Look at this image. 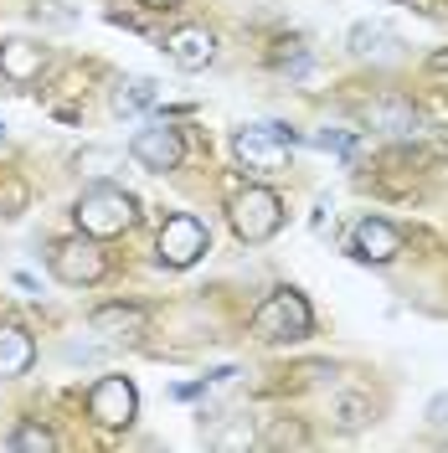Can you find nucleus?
<instances>
[{
    "mask_svg": "<svg viewBox=\"0 0 448 453\" xmlns=\"http://www.w3.org/2000/svg\"><path fill=\"white\" fill-rule=\"evenodd\" d=\"M78 226H83L88 237H119V232H129L135 222V196L129 191H119V186H93L78 196Z\"/></svg>",
    "mask_w": 448,
    "mask_h": 453,
    "instance_id": "f257e3e1",
    "label": "nucleus"
},
{
    "mask_svg": "<svg viewBox=\"0 0 448 453\" xmlns=\"http://www.w3.org/2000/svg\"><path fill=\"white\" fill-rule=\"evenodd\" d=\"M309 330H314V314H309L305 294H294V288L268 294L252 314V335L258 340H305Z\"/></svg>",
    "mask_w": 448,
    "mask_h": 453,
    "instance_id": "f03ea898",
    "label": "nucleus"
},
{
    "mask_svg": "<svg viewBox=\"0 0 448 453\" xmlns=\"http://www.w3.org/2000/svg\"><path fill=\"white\" fill-rule=\"evenodd\" d=\"M227 217H232V232L258 248V242H268V237L283 226V201L274 196V191H263V186H248V191L232 196Z\"/></svg>",
    "mask_w": 448,
    "mask_h": 453,
    "instance_id": "7ed1b4c3",
    "label": "nucleus"
},
{
    "mask_svg": "<svg viewBox=\"0 0 448 453\" xmlns=\"http://www.w3.org/2000/svg\"><path fill=\"white\" fill-rule=\"evenodd\" d=\"M289 144H294V134L283 124H252L232 140V150L248 165V175H279V170H289Z\"/></svg>",
    "mask_w": 448,
    "mask_h": 453,
    "instance_id": "20e7f679",
    "label": "nucleus"
},
{
    "mask_svg": "<svg viewBox=\"0 0 448 453\" xmlns=\"http://www.w3.org/2000/svg\"><path fill=\"white\" fill-rule=\"evenodd\" d=\"M206 226L197 222V217H170L166 226H160V242H155V253H160V263L166 268H191L201 253H206Z\"/></svg>",
    "mask_w": 448,
    "mask_h": 453,
    "instance_id": "39448f33",
    "label": "nucleus"
},
{
    "mask_svg": "<svg viewBox=\"0 0 448 453\" xmlns=\"http://www.w3.org/2000/svg\"><path fill=\"white\" fill-rule=\"evenodd\" d=\"M88 412L98 418L104 427H129L135 423V412H140V396L129 387V376H104L93 396H88Z\"/></svg>",
    "mask_w": 448,
    "mask_h": 453,
    "instance_id": "423d86ee",
    "label": "nucleus"
},
{
    "mask_svg": "<svg viewBox=\"0 0 448 453\" xmlns=\"http://www.w3.org/2000/svg\"><path fill=\"white\" fill-rule=\"evenodd\" d=\"M52 273L62 283H73V288H78V283H98L104 279V253H98V237H73V242H62V248H57L52 253Z\"/></svg>",
    "mask_w": 448,
    "mask_h": 453,
    "instance_id": "0eeeda50",
    "label": "nucleus"
},
{
    "mask_svg": "<svg viewBox=\"0 0 448 453\" xmlns=\"http://www.w3.org/2000/svg\"><path fill=\"white\" fill-rule=\"evenodd\" d=\"M129 155H135L144 170L166 175V170L181 165V155H186V140H181V129H170V124H155V129H140V134H135Z\"/></svg>",
    "mask_w": 448,
    "mask_h": 453,
    "instance_id": "6e6552de",
    "label": "nucleus"
},
{
    "mask_svg": "<svg viewBox=\"0 0 448 453\" xmlns=\"http://www.w3.org/2000/svg\"><path fill=\"white\" fill-rule=\"evenodd\" d=\"M42 67H47V47L42 42H27V36L0 42V78L5 83H31V78H42Z\"/></svg>",
    "mask_w": 448,
    "mask_h": 453,
    "instance_id": "1a4fd4ad",
    "label": "nucleus"
},
{
    "mask_svg": "<svg viewBox=\"0 0 448 453\" xmlns=\"http://www.w3.org/2000/svg\"><path fill=\"white\" fill-rule=\"evenodd\" d=\"M166 52H170V62H175L181 73H201V67L217 57V36H212L206 27H181L166 42Z\"/></svg>",
    "mask_w": 448,
    "mask_h": 453,
    "instance_id": "9d476101",
    "label": "nucleus"
},
{
    "mask_svg": "<svg viewBox=\"0 0 448 453\" xmlns=\"http://www.w3.org/2000/svg\"><path fill=\"white\" fill-rule=\"evenodd\" d=\"M397 253H402V237H397L392 222L366 217V222L356 226V257H366V263H392Z\"/></svg>",
    "mask_w": 448,
    "mask_h": 453,
    "instance_id": "9b49d317",
    "label": "nucleus"
},
{
    "mask_svg": "<svg viewBox=\"0 0 448 453\" xmlns=\"http://www.w3.org/2000/svg\"><path fill=\"white\" fill-rule=\"evenodd\" d=\"M93 335H104V340H140L144 335V310H135V304H104V310L93 314Z\"/></svg>",
    "mask_w": 448,
    "mask_h": 453,
    "instance_id": "f8f14e48",
    "label": "nucleus"
},
{
    "mask_svg": "<svg viewBox=\"0 0 448 453\" xmlns=\"http://www.w3.org/2000/svg\"><path fill=\"white\" fill-rule=\"evenodd\" d=\"M31 361H36V345H31L27 330H16V325H0V376H21Z\"/></svg>",
    "mask_w": 448,
    "mask_h": 453,
    "instance_id": "ddd939ff",
    "label": "nucleus"
},
{
    "mask_svg": "<svg viewBox=\"0 0 448 453\" xmlns=\"http://www.w3.org/2000/svg\"><path fill=\"white\" fill-rule=\"evenodd\" d=\"M155 98H160V88L150 83V78H129V83H119V93H113V113H140Z\"/></svg>",
    "mask_w": 448,
    "mask_h": 453,
    "instance_id": "4468645a",
    "label": "nucleus"
},
{
    "mask_svg": "<svg viewBox=\"0 0 448 453\" xmlns=\"http://www.w3.org/2000/svg\"><path fill=\"white\" fill-rule=\"evenodd\" d=\"M387 47H397V36L387 27H356L351 31V52L371 57V52H387Z\"/></svg>",
    "mask_w": 448,
    "mask_h": 453,
    "instance_id": "2eb2a0df",
    "label": "nucleus"
},
{
    "mask_svg": "<svg viewBox=\"0 0 448 453\" xmlns=\"http://www.w3.org/2000/svg\"><path fill=\"white\" fill-rule=\"evenodd\" d=\"M11 449H57V438L52 433H47V427H36V423H27V427H16V433H11Z\"/></svg>",
    "mask_w": 448,
    "mask_h": 453,
    "instance_id": "dca6fc26",
    "label": "nucleus"
},
{
    "mask_svg": "<svg viewBox=\"0 0 448 453\" xmlns=\"http://www.w3.org/2000/svg\"><path fill=\"white\" fill-rule=\"evenodd\" d=\"M314 144H320V150H336V155H351V134H345V129H325V134H314Z\"/></svg>",
    "mask_w": 448,
    "mask_h": 453,
    "instance_id": "f3484780",
    "label": "nucleus"
},
{
    "mask_svg": "<svg viewBox=\"0 0 448 453\" xmlns=\"http://www.w3.org/2000/svg\"><path fill=\"white\" fill-rule=\"evenodd\" d=\"M428 423H433V427H448V392L428 402Z\"/></svg>",
    "mask_w": 448,
    "mask_h": 453,
    "instance_id": "a211bd4d",
    "label": "nucleus"
},
{
    "mask_svg": "<svg viewBox=\"0 0 448 453\" xmlns=\"http://www.w3.org/2000/svg\"><path fill=\"white\" fill-rule=\"evenodd\" d=\"M433 67H438V73H448V57L438 52V57H433Z\"/></svg>",
    "mask_w": 448,
    "mask_h": 453,
    "instance_id": "6ab92c4d",
    "label": "nucleus"
},
{
    "mask_svg": "<svg viewBox=\"0 0 448 453\" xmlns=\"http://www.w3.org/2000/svg\"><path fill=\"white\" fill-rule=\"evenodd\" d=\"M140 5H170V0H140Z\"/></svg>",
    "mask_w": 448,
    "mask_h": 453,
    "instance_id": "aec40b11",
    "label": "nucleus"
},
{
    "mask_svg": "<svg viewBox=\"0 0 448 453\" xmlns=\"http://www.w3.org/2000/svg\"><path fill=\"white\" fill-rule=\"evenodd\" d=\"M0 140H5V124H0Z\"/></svg>",
    "mask_w": 448,
    "mask_h": 453,
    "instance_id": "412c9836",
    "label": "nucleus"
}]
</instances>
